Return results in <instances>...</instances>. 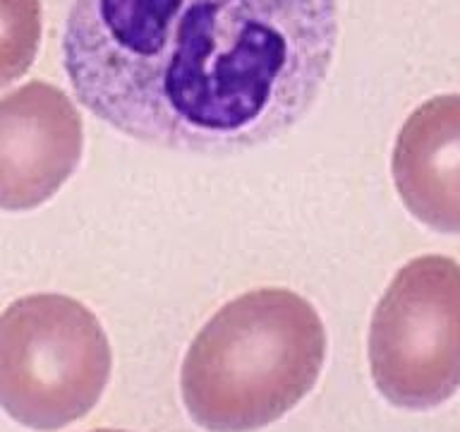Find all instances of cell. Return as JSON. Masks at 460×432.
<instances>
[{"label": "cell", "mask_w": 460, "mask_h": 432, "mask_svg": "<svg viewBox=\"0 0 460 432\" xmlns=\"http://www.w3.org/2000/svg\"><path fill=\"white\" fill-rule=\"evenodd\" d=\"M336 0H75L72 92L122 135L233 154L309 113L336 53Z\"/></svg>", "instance_id": "cell-1"}, {"label": "cell", "mask_w": 460, "mask_h": 432, "mask_svg": "<svg viewBox=\"0 0 460 432\" xmlns=\"http://www.w3.org/2000/svg\"><path fill=\"white\" fill-rule=\"evenodd\" d=\"M326 360L316 308L288 288H254L226 302L187 348L182 401L208 432H254L314 389Z\"/></svg>", "instance_id": "cell-2"}, {"label": "cell", "mask_w": 460, "mask_h": 432, "mask_svg": "<svg viewBox=\"0 0 460 432\" xmlns=\"http://www.w3.org/2000/svg\"><path fill=\"white\" fill-rule=\"evenodd\" d=\"M111 344L84 302L34 293L0 315V409L29 430L84 418L111 380Z\"/></svg>", "instance_id": "cell-3"}, {"label": "cell", "mask_w": 460, "mask_h": 432, "mask_svg": "<svg viewBox=\"0 0 460 432\" xmlns=\"http://www.w3.org/2000/svg\"><path fill=\"white\" fill-rule=\"evenodd\" d=\"M369 370L379 394L429 410L460 389V265L422 255L402 265L374 308Z\"/></svg>", "instance_id": "cell-4"}, {"label": "cell", "mask_w": 460, "mask_h": 432, "mask_svg": "<svg viewBox=\"0 0 460 432\" xmlns=\"http://www.w3.org/2000/svg\"><path fill=\"white\" fill-rule=\"evenodd\" d=\"M84 149L77 106L49 82L0 96V209L29 212L67 183Z\"/></svg>", "instance_id": "cell-5"}, {"label": "cell", "mask_w": 460, "mask_h": 432, "mask_svg": "<svg viewBox=\"0 0 460 432\" xmlns=\"http://www.w3.org/2000/svg\"><path fill=\"white\" fill-rule=\"evenodd\" d=\"M395 190L417 221L460 233V94L424 101L402 122L391 157Z\"/></svg>", "instance_id": "cell-6"}, {"label": "cell", "mask_w": 460, "mask_h": 432, "mask_svg": "<svg viewBox=\"0 0 460 432\" xmlns=\"http://www.w3.org/2000/svg\"><path fill=\"white\" fill-rule=\"evenodd\" d=\"M41 46V0H0V89L34 65Z\"/></svg>", "instance_id": "cell-7"}, {"label": "cell", "mask_w": 460, "mask_h": 432, "mask_svg": "<svg viewBox=\"0 0 460 432\" xmlns=\"http://www.w3.org/2000/svg\"><path fill=\"white\" fill-rule=\"evenodd\" d=\"M92 432H125V430H92Z\"/></svg>", "instance_id": "cell-8"}]
</instances>
